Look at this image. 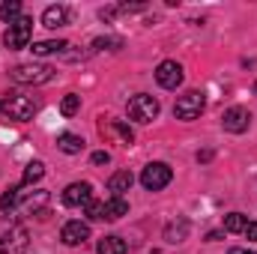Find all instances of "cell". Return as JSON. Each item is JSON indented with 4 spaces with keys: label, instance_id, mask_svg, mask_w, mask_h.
Returning a JSON list of instances; mask_svg holds the SVG:
<instances>
[{
    "label": "cell",
    "instance_id": "6da1fadb",
    "mask_svg": "<svg viewBox=\"0 0 257 254\" xmlns=\"http://www.w3.org/2000/svg\"><path fill=\"white\" fill-rule=\"evenodd\" d=\"M36 102L30 96H21V93H3L0 96V114L9 117V120H18V123H27L36 117Z\"/></svg>",
    "mask_w": 257,
    "mask_h": 254
},
{
    "label": "cell",
    "instance_id": "7a4b0ae2",
    "mask_svg": "<svg viewBox=\"0 0 257 254\" xmlns=\"http://www.w3.org/2000/svg\"><path fill=\"white\" fill-rule=\"evenodd\" d=\"M57 75V69L48 63H18L9 69V78L15 84H45Z\"/></svg>",
    "mask_w": 257,
    "mask_h": 254
},
{
    "label": "cell",
    "instance_id": "3957f363",
    "mask_svg": "<svg viewBox=\"0 0 257 254\" xmlns=\"http://www.w3.org/2000/svg\"><path fill=\"white\" fill-rule=\"evenodd\" d=\"M30 36H33V18L21 15V18H15V21L6 27V33H3V45H6L9 51H21V48L30 45Z\"/></svg>",
    "mask_w": 257,
    "mask_h": 254
},
{
    "label": "cell",
    "instance_id": "277c9868",
    "mask_svg": "<svg viewBox=\"0 0 257 254\" xmlns=\"http://www.w3.org/2000/svg\"><path fill=\"white\" fill-rule=\"evenodd\" d=\"M159 111H162V105H159V99H153L150 93H138V96L128 99V117H132L135 123H153V120L159 117Z\"/></svg>",
    "mask_w": 257,
    "mask_h": 254
},
{
    "label": "cell",
    "instance_id": "5b68a950",
    "mask_svg": "<svg viewBox=\"0 0 257 254\" xmlns=\"http://www.w3.org/2000/svg\"><path fill=\"white\" fill-rule=\"evenodd\" d=\"M203 108H206L203 93H200V90H189V93H183V96L177 99V105H174V117L189 123V120H197V117L203 114Z\"/></svg>",
    "mask_w": 257,
    "mask_h": 254
},
{
    "label": "cell",
    "instance_id": "8992f818",
    "mask_svg": "<svg viewBox=\"0 0 257 254\" xmlns=\"http://www.w3.org/2000/svg\"><path fill=\"white\" fill-rule=\"evenodd\" d=\"M171 180H174V171L165 162H150L141 171V186L147 191H162L165 186H171Z\"/></svg>",
    "mask_w": 257,
    "mask_h": 254
},
{
    "label": "cell",
    "instance_id": "52a82bcc",
    "mask_svg": "<svg viewBox=\"0 0 257 254\" xmlns=\"http://www.w3.org/2000/svg\"><path fill=\"white\" fill-rule=\"evenodd\" d=\"M27 248H30V233L21 224H15L6 236H0V254H24Z\"/></svg>",
    "mask_w": 257,
    "mask_h": 254
},
{
    "label": "cell",
    "instance_id": "ba28073f",
    "mask_svg": "<svg viewBox=\"0 0 257 254\" xmlns=\"http://www.w3.org/2000/svg\"><path fill=\"white\" fill-rule=\"evenodd\" d=\"M156 81H159V87H165V90H177V87L183 84V66L177 63V60L159 63V69H156Z\"/></svg>",
    "mask_w": 257,
    "mask_h": 254
},
{
    "label": "cell",
    "instance_id": "9c48e42d",
    "mask_svg": "<svg viewBox=\"0 0 257 254\" xmlns=\"http://www.w3.org/2000/svg\"><path fill=\"white\" fill-rule=\"evenodd\" d=\"M99 132L105 141H120L123 147H132V141H135V132L123 120H105V123H99Z\"/></svg>",
    "mask_w": 257,
    "mask_h": 254
},
{
    "label": "cell",
    "instance_id": "30bf717a",
    "mask_svg": "<svg viewBox=\"0 0 257 254\" xmlns=\"http://www.w3.org/2000/svg\"><path fill=\"white\" fill-rule=\"evenodd\" d=\"M221 126H224V132H230V135H242V132H248V126H251V114L245 108H227L224 117H221Z\"/></svg>",
    "mask_w": 257,
    "mask_h": 254
},
{
    "label": "cell",
    "instance_id": "8fae6325",
    "mask_svg": "<svg viewBox=\"0 0 257 254\" xmlns=\"http://www.w3.org/2000/svg\"><path fill=\"white\" fill-rule=\"evenodd\" d=\"M60 239H63V245H69V248L84 245L90 239V224H84V221H66L63 230H60Z\"/></svg>",
    "mask_w": 257,
    "mask_h": 254
},
{
    "label": "cell",
    "instance_id": "7c38bea8",
    "mask_svg": "<svg viewBox=\"0 0 257 254\" xmlns=\"http://www.w3.org/2000/svg\"><path fill=\"white\" fill-rule=\"evenodd\" d=\"M93 200V186L90 183H72L63 191V203L66 206H87Z\"/></svg>",
    "mask_w": 257,
    "mask_h": 254
},
{
    "label": "cell",
    "instance_id": "4fadbf2b",
    "mask_svg": "<svg viewBox=\"0 0 257 254\" xmlns=\"http://www.w3.org/2000/svg\"><path fill=\"white\" fill-rule=\"evenodd\" d=\"M42 24L45 27H51V30H57V27H66L69 24V9L66 6H48L45 12H42Z\"/></svg>",
    "mask_w": 257,
    "mask_h": 254
},
{
    "label": "cell",
    "instance_id": "5bb4252c",
    "mask_svg": "<svg viewBox=\"0 0 257 254\" xmlns=\"http://www.w3.org/2000/svg\"><path fill=\"white\" fill-rule=\"evenodd\" d=\"M128 212V200L126 197H108L105 200V221H117V218H123Z\"/></svg>",
    "mask_w": 257,
    "mask_h": 254
},
{
    "label": "cell",
    "instance_id": "9a60e30c",
    "mask_svg": "<svg viewBox=\"0 0 257 254\" xmlns=\"http://www.w3.org/2000/svg\"><path fill=\"white\" fill-rule=\"evenodd\" d=\"M69 42L66 39H45V42H36L33 45V54L36 57H48V54H66Z\"/></svg>",
    "mask_w": 257,
    "mask_h": 254
},
{
    "label": "cell",
    "instance_id": "2e32d148",
    "mask_svg": "<svg viewBox=\"0 0 257 254\" xmlns=\"http://www.w3.org/2000/svg\"><path fill=\"white\" fill-rule=\"evenodd\" d=\"M186 236H189V221H186V218H177V221H171V224L165 227V239H168L171 245L183 242Z\"/></svg>",
    "mask_w": 257,
    "mask_h": 254
},
{
    "label": "cell",
    "instance_id": "e0dca14e",
    "mask_svg": "<svg viewBox=\"0 0 257 254\" xmlns=\"http://www.w3.org/2000/svg\"><path fill=\"white\" fill-rule=\"evenodd\" d=\"M57 147L63 150L66 156H78V153L84 150V138H81V135H72V132H63V135L57 138Z\"/></svg>",
    "mask_w": 257,
    "mask_h": 254
},
{
    "label": "cell",
    "instance_id": "ac0fdd59",
    "mask_svg": "<svg viewBox=\"0 0 257 254\" xmlns=\"http://www.w3.org/2000/svg\"><path fill=\"white\" fill-rule=\"evenodd\" d=\"M132 183H135V177H132L128 171H117V174L108 180V189L114 191V197H123V191L132 189Z\"/></svg>",
    "mask_w": 257,
    "mask_h": 254
},
{
    "label": "cell",
    "instance_id": "d6986e66",
    "mask_svg": "<svg viewBox=\"0 0 257 254\" xmlns=\"http://www.w3.org/2000/svg\"><path fill=\"white\" fill-rule=\"evenodd\" d=\"M96 248H99V254H126L128 245L123 236H102Z\"/></svg>",
    "mask_w": 257,
    "mask_h": 254
},
{
    "label": "cell",
    "instance_id": "ffe728a7",
    "mask_svg": "<svg viewBox=\"0 0 257 254\" xmlns=\"http://www.w3.org/2000/svg\"><path fill=\"white\" fill-rule=\"evenodd\" d=\"M21 200V186H9V189L0 194V212L3 215H9L12 209H15V203Z\"/></svg>",
    "mask_w": 257,
    "mask_h": 254
},
{
    "label": "cell",
    "instance_id": "44dd1931",
    "mask_svg": "<svg viewBox=\"0 0 257 254\" xmlns=\"http://www.w3.org/2000/svg\"><path fill=\"white\" fill-rule=\"evenodd\" d=\"M45 177V165L42 162H30L27 168H24V177H21V186H33V183H39Z\"/></svg>",
    "mask_w": 257,
    "mask_h": 254
},
{
    "label": "cell",
    "instance_id": "7402d4cb",
    "mask_svg": "<svg viewBox=\"0 0 257 254\" xmlns=\"http://www.w3.org/2000/svg\"><path fill=\"white\" fill-rule=\"evenodd\" d=\"M245 224H248V218H245L242 212H230V215H224V230H227V233H242Z\"/></svg>",
    "mask_w": 257,
    "mask_h": 254
},
{
    "label": "cell",
    "instance_id": "603a6c76",
    "mask_svg": "<svg viewBox=\"0 0 257 254\" xmlns=\"http://www.w3.org/2000/svg\"><path fill=\"white\" fill-rule=\"evenodd\" d=\"M15 18H21V3L18 0H6V3H0V21H15Z\"/></svg>",
    "mask_w": 257,
    "mask_h": 254
},
{
    "label": "cell",
    "instance_id": "cb8c5ba5",
    "mask_svg": "<svg viewBox=\"0 0 257 254\" xmlns=\"http://www.w3.org/2000/svg\"><path fill=\"white\" fill-rule=\"evenodd\" d=\"M60 111H63V117H75V114L81 111V96H75V93L63 96V102H60Z\"/></svg>",
    "mask_w": 257,
    "mask_h": 254
},
{
    "label": "cell",
    "instance_id": "d4e9b609",
    "mask_svg": "<svg viewBox=\"0 0 257 254\" xmlns=\"http://www.w3.org/2000/svg\"><path fill=\"white\" fill-rule=\"evenodd\" d=\"M120 48H123V42L114 39V36H99L93 42V51H120Z\"/></svg>",
    "mask_w": 257,
    "mask_h": 254
},
{
    "label": "cell",
    "instance_id": "484cf974",
    "mask_svg": "<svg viewBox=\"0 0 257 254\" xmlns=\"http://www.w3.org/2000/svg\"><path fill=\"white\" fill-rule=\"evenodd\" d=\"M45 203H48V191H36L33 197H27V200H24V206H27L30 212H36V215H39V212H45V209H42Z\"/></svg>",
    "mask_w": 257,
    "mask_h": 254
},
{
    "label": "cell",
    "instance_id": "4316f807",
    "mask_svg": "<svg viewBox=\"0 0 257 254\" xmlns=\"http://www.w3.org/2000/svg\"><path fill=\"white\" fill-rule=\"evenodd\" d=\"M87 218L90 221H102L105 218V200H90L87 203Z\"/></svg>",
    "mask_w": 257,
    "mask_h": 254
},
{
    "label": "cell",
    "instance_id": "83f0119b",
    "mask_svg": "<svg viewBox=\"0 0 257 254\" xmlns=\"http://www.w3.org/2000/svg\"><path fill=\"white\" fill-rule=\"evenodd\" d=\"M108 162H111V153H108V150L93 153V165H108Z\"/></svg>",
    "mask_w": 257,
    "mask_h": 254
},
{
    "label": "cell",
    "instance_id": "f1b7e54d",
    "mask_svg": "<svg viewBox=\"0 0 257 254\" xmlns=\"http://www.w3.org/2000/svg\"><path fill=\"white\" fill-rule=\"evenodd\" d=\"M242 233H245V236H248V239H254V242H257V221H248V224H245V230H242Z\"/></svg>",
    "mask_w": 257,
    "mask_h": 254
},
{
    "label": "cell",
    "instance_id": "f546056e",
    "mask_svg": "<svg viewBox=\"0 0 257 254\" xmlns=\"http://www.w3.org/2000/svg\"><path fill=\"white\" fill-rule=\"evenodd\" d=\"M212 159V150H203V153H197V162H209Z\"/></svg>",
    "mask_w": 257,
    "mask_h": 254
},
{
    "label": "cell",
    "instance_id": "4dcf8cb0",
    "mask_svg": "<svg viewBox=\"0 0 257 254\" xmlns=\"http://www.w3.org/2000/svg\"><path fill=\"white\" fill-rule=\"evenodd\" d=\"M221 236H224V233H221V230H212V233H206V239H209V242H218V239H221Z\"/></svg>",
    "mask_w": 257,
    "mask_h": 254
},
{
    "label": "cell",
    "instance_id": "1f68e13d",
    "mask_svg": "<svg viewBox=\"0 0 257 254\" xmlns=\"http://www.w3.org/2000/svg\"><path fill=\"white\" fill-rule=\"evenodd\" d=\"M227 254H257L254 248H230Z\"/></svg>",
    "mask_w": 257,
    "mask_h": 254
},
{
    "label": "cell",
    "instance_id": "d6a6232c",
    "mask_svg": "<svg viewBox=\"0 0 257 254\" xmlns=\"http://www.w3.org/2000/svg\"><path fill=\"white\" fill-rule=\"evenodd\" d=\"M254 93H257V84H254Z\"/></svg>",
    "mask_w": 257,
    "mask_h": 254
}]
</instances>
